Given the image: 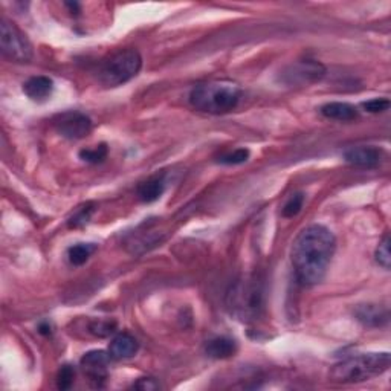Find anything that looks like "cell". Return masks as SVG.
<instances>
[{"instance_id": "6da1fadb", "label": "cell", "mask_w": 391, "mask_h": 391, "mask_svg": "<svg viewBox=\"0 0 391 391\" xmlns=\"http://www.w3.org/2000/svg\"><path fill=\"white\" fill-rule=\"evenodd\" d=\"M336 238L329 228L310 225L296 236L291 260L296 280L304 286L321 283L335 254Z\"/></svg>"}, {"instance_id": "7a4b0ae2", "label": "cell", "mask_w": 391, "mask_h": 391, "mask_svg": "<svg viewBox=\"0 0 391 391\" xmlns=\"http://www.w3.org/2000/svg\"><path fill=\"white\" fill-rule=\"evenodd\" d=\"M240 98L242 89L227 79H213L196 84L188 97L196 111L211 115L229 113L240 103Z\"/></svg>"}, {"instance_id": "3957f363", "label": "cell", "mask_w": 391, "mask_h": 391, "mask_svg": "<svg viewBox=\"0 0 391 391\" xmlns=\"http://www.w3.org/2000/svg\"><path fill=\"white\" fill-rule=\"evenodd\" d=\"M391 365L390 353H364L350 356L332 367L330 379L338 383L365 382L388 372Z\"/></svg>"}, {"instance_id": "277c9868", "label": "cell", "mask_w": 391, "mask_h": 391, "mask_svg": "<svg viewBox=\"0 0 391 391\" xmlns=\"http://www.w3.org/2000/svg\"><path fill=\"white\" fill-rule=\"evenodd\" d=\"M227 304L229 312L238 320H257L265 304V291L262 281L256 277L242 278L229 287L227 292Z\"/></svg>"}, {"instance_id": "5b68a950", "label": "cell", "mask_w": 391, "mask_h": 391, "mask_svg": "<svg viewBox=\"0 0 391 391\" xmlns=\"http://www.w3.org/2000/svg\"><path fill=\"white\" fill-rule=\"evenodd\" d=\"M141 68L142 57L136 49H120L98 64L97 77L104 88H118L140 74Z\"/></svg>"}, {"instance_id": "8992f818", "label": "cell", "mask_w": 391, "mask_h": 391, "mask_svg": "<svg viewBox=\"0 0 391 391\" xmlns=\"http://www.w3.org/2000/svg\"><path fill=\"white\" fill-rule=\"evenodd\" d=\"M0 48L2 54L12 61L28 63L32 59V45L19 28L6 19L0 23Z\"/></svg>"}, {"instance_id": "52a82bcc", "label": "cell", "mask_w": 391, "mask_h": 391, "mask_svg": "<svg viewBox=\"0 0 391 391\" xmlns=\"http://www.w3.org/2000/svg\"><path fill=\"white\" fill-rule=\"evenodd\" d=\"M325 75L324 64L316 60L294 61L280 72V82L286 86H309L321 82Z\"/></svg>"}, {"instance_id": "ba28073f", "label": "cell", "mask_w": 391, "mask_h": 391, "mask_svg": "<svg viewBox=\"0 0 391 391\" xmlns=\"http://www.w3.org/2000/svg\"><path fill=\"white\" fill-rule=\"evenodd\" d=\"M55 132L70 141L83 140L92 132V120L86 113L68 111L59 113L53 120Z\"/></svg>"}, {"instance_id": "9c48e42d", "label": "cell", "mask_w": 391, "mask_h": 391, "mask_svg": "<svg viewBox=\"0 0 391 391\" xmlns=\"http://www.w3.org/2000/svg\"><path fill=\"white\" fill-rule=\"evenodd\" d=\"M111 359L112 356L108 352L90 350L84 354L82 361H79V364H82L86 374H88L92 381H95L98 383L99 381L107 379V367L111 364Z\"/></svg>"}, {"instance_id": "30bf717a", "label": "cell", "mask_w": 391, "mask_h": 391, "mask_svg": "<svg viewBox=\"0 0 391 391\" xmlns=\"http://www.w3.org/2000/svg\"><path fill=\"white\" fill-rule=\"evenodd\" d=\"M382 158H383V150L373 146L352 147L344 151V159L347 162L356 166H367V169L379 165Z\"/></svg>"}, {"instance_id": "8fae6325", "label": "cell", "mask_w": 391, "mask_h": 391, "mask_svg": "<svg viewBox=\"0 0 391 391\" xmlns=\"http://www.w3.org/2000/svg\"><path fill=\"white\" fill-rule=\"evenodd\" d=\"M356 320L365 327H382L388 323V309L379 304H359L354 309Z\"/></svg>"}, {"instance_id": "7c38bea8", "label": "cell", "mask_w": 391, "mask_h": 391, "mask_svg": "<svg viewBox=\"0 0 391 391\" xmlns=\"http://www.w3.org/2000/svg\"><path fill=\"white\" fill-rule=\"evenodd\" d=\"M137 350H140V343L127 332L118 333L108 345V353H111L112 359H128L135 356Z\"/></svg>"}, {"instance_id": "4fadbf2b", "label": "cell", "mask_w": 391, "mask_h": 391, "mask_svg": "<svg viewBox=\"0 0 391 391\" xmlns=\"http://www.w3.org/2000/svg\"><path fill=\"white\" fill-rule=\"evenodd\" d=\"M23 92L34 101H45L54 92V82L49 77H31L23 84Z\"/></svg>"}, {"instance_id": "5bb4252c", "label": "cell", "mask_w": 391, "mask_h": 391, "mask_svg": "<svg viewBox=\"0 0 391 391\" xmlns=\"http://www.w3.org/2000/svg\"><path fill=\"white\" fill-rule=\"evenodd\" d=\"M205 352L213 359H228L237 353V343L233 338L217 336L207 343Z\"/></svg>"}, {"instance_id": "9a60e30c", "label": "cell", "mask_w": 391, "mask_h": 391, "mask_svg": "<svg viewBox=\"0 0 391 391\" xmlns=\"http://www.w3.org/2000/svg\"><path fill=\"white\" fill-rule=\"evenodd\" d=\"M323 117L336 121H353L358 118V108L349 103H327L321 107Z\"/></svg>"}, {"instance_id": "2e32d148", "label": "cell", "mask_w": 391, "mask_h": 391, "mask_svg": "<svg viewBox=\"0 0 391 391\" xmlns=\"http://www.w3.org/2000/svg\"><path fill=\"white\" fill-rule=\"evenodd\" d=\"M165 191V180L164 176H151L146 182L137 187V198L146 204L156 202Z\"/></svg>"}, {"instance_id": "e0dca14e", "label": "cell", "mask_w": 391, "mask_h": 391, "mask_svg": "<svg viewBox=\"0 0 391 391\" xmlns=\"http://www.w3.org/2000/svg\"><path fill=\"white\" fill-rule=\"evenodd\" d=\"M97 246L92 243H78L70 246L68 249V260L70 262V265L74 266H82L84 265L88 260L90 258V256L95 252Z\"/></svg>"}, {"instance_id": "ac0fdd59", "label": "cell", "mask_w": 391, "mask_h": 391, "mask_svg": "<svg viewBox=\"0 0 391 391\" xmlns=\"http://www.w3.org/2000/svg\"><path fill=\"white\" fill-rule=\"evenodd\" d=\"M93 211H95V204H93V202H88V204L78 207L77 211L69 217V228H79L86 225V223L90 220Z\"/></svg>"}, {"instance_id": "d6986e66", "label": "cell", "mask_w": 391, "mask_h": 391, "mask_svg": "<svg viewBox=\"0 0 391 391\" xmlns=\"http://www.w3.org/2000/svg\"><path fill=\"white\" fill-rule=\"evenodd\" d=\"M108 155V149H107V144H99L95 149H83L79 151L78 156L82 161L88 162V164H99L103 162L104 159Z\"/></svg>"}, {"instance_id": "ffe728a7", "label": "cell", "mask_w": 391, "mask_h": 391, "mask_svg": "<svg viewBox=\"0 0 391 391\" xmlns=\"http://www.w3.org/2000/svg\"><path fill=\"white\" fill-rule=\"evenodd\" d=\"M117 330V323L108 320H97L89 324V332L98 338L111 336Z\"/></svg>"}, {"instance_id": "44dd1931", "label": "cell", "mask_w": 391, "mask_h": 391, "mask_svg": "<svg viewBox=\"0 0 391 391\" xmlns=\"http://www.w3.org/2000/svg\"><path fill=\"white\" fill-rule=\"evenodd\" d=\"M303 205H304V194L295 193L287 199L283 209H281V214H283V217H286V219H292V217H295L301 211Z\"/></svg>"}, {"instance_id": "7402d4cb", "label": "cell", "mask_w": 391, "mask_h": 391, "mask_svg": "<svg viewBox=\"0 0 391 391\" xmlns=\"http://www.w3.org/2000/svg\"><path fill=\"white\" fill-rule=\"evenodd\" d=\"M376 262H378L379 266H382L383 269H390L391 266V252H390V236L385 234L381 240L378 249H376Z\"/></svg>"}, {"instance_id": "603a6c76", "label": "cell", "mask_w": 391, "mask_h": 391, "mask_svg": "<svg viewBox=\"0 0 391 391\" xmlns=\"http://www.w3.org/2000/svg\"><path fill=\"white\" fill-rule=\"evenodd\" d=\"M248 159H249V150L248 149H237L234 151H229V153L219 156L217 162L223 164V165H240V164L248 161Z\"/></svg>"}, {"instance_id": "cb8c5ba5", "label": "cell", "mask_w": 391, "mask_h": 391, "mask_svg": "<svg viewBox=\"0 0 391 391\" xmlns=\"http://www.w3.org/2000/svg\"><path fill=\"white\" fill-rule=\"evenodd\" d=\"M75 381V368L72 365H63L57 374V387L60 390H68Z\"/></svg>"}, {"instance_id": "d4e9b609", "label": "cell", "mask_w": 391, "mask_h": 391, "mask_svg": "<svg viewBox=\"0 0 391 391\" xmlns=\"http://www.w3.org/2000/svg\"><path fill=\"white\" fill-rule=\"evenodd\" d=\"M362 107H364L365 111L370 113H381V112L388 111L390 101L387 98H374V99L362 103Z\"/></svg>"}, {"instance_id": "484cf974", "label": "cell", "mask_w": 391, "mask_h": 391, "mask_svg": "<svg viewBox=\"0 0 391 391\" xmlns=\"http://www.w3.org/2000/svg\"><path fill=\"white\" fill-rule=\"evenodd\" d=\"M133 388L142 391H151V390H158L159 383L153 378H140L133 383Z\"/></svg>"}, {"instance_id": "4316f807", "label": "cell", "mask_w": 391, "mask_h": 391, "mask_svg": "<svg viewBox=\"0 0 391 391\" xmlns=\"http://www.w3.org/2000/svg\"><path fill=\"white\" fill-rule=\"evenodd\" d=\"M39 332H40V333H43V335H49V333H50V325H49L48 323H45V324H40Z\"/></svg>"}]
</instances>
